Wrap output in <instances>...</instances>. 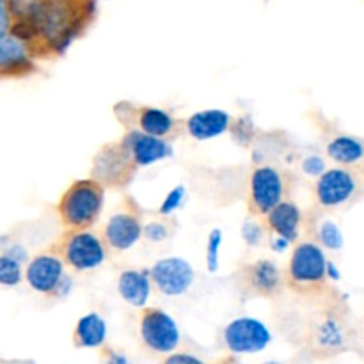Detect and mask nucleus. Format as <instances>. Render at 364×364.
<instances>
[{
    "instance_id": "4",
    "label": "nucleus",
    "mask_w": 364,
    "mask_h": 364,
    "mask_svg": "<svg viewBox=\"0 0 364 364\" xmlns=\"http://www.w3.org/2000/svg\"><path fill=\"white\" fill-rule=\"evenodd\" d=\"M25 281L38 294L64 299L73 288V279L66 274V263L53 251L34 256L25 269Z\"/></svg>"
},
{
    "instance_id": "24",
    "label": "nucleus",
    "mask_w": 364,
    "mask_h": 364,
    "mask_svg": "<svg viewBox=\"0 0 364 364\" xmlns=\"http://www.w3.org/2000/svg\"><path fill=\"white\" fill-rule=\"evenodd\" d=\"M320 240L326 245L327 249H340L343 244V238H341V231L338 230V226L334 223H323L320 228Z\"/></svg>"
},
{
    "instance_id": "12",
    "label": "nucleus",
    "mask_w": 364,
    "mask_h": 364,
    "mask_svg": "<svg viewBox=\"0 0 364 364\" xmlns=\"http://www.w3.org/2000/svg\"><path fill=\"white\" fill-rule=\"evenodd\" d=\"M142 237L141 213L135 208L121 210L107 220L103 228V242L112 251L121 252L134 247Z\"/></svg>"
},
{
    "instance_id": "17",
    "label": "nucleus",
    "mask_w": 364,
    "mask_h": 364,
    "mask_svg": "<svg viewBox=\"0 0 364 364\" xmlns=\"http://www.w3.org/2000/svg\"><path fill=\"white\" fill-rule=\"evenodd\" d=\"M244 279L255 294L272 297L281 290L283 276L272 259H258L244 270Z\"/></svg>"
},
{
    "instance_id": "31",
    "label": "nucleus",
    "mask_w": 364,
    "mask_h": 364,
    "mask_svg": "<svg viewBox=\"0 0 364 364\" xmlns=\"http://www.w3.org/2000/svg\"><path fill=\"white\" fill-rule=\"evenodd\" d=\"M288 245H291L290 242L287 240V238H281V237H276L274 235L272 238H270V247H272V251H277V252H283L284 249L288 247Z\"/></svg>"
},
{
    "instance_id": "30",
    "label": "nucleus",
    "mask_w": 364,
    "mask_h": 364,
    "mask_svg": "<svg viewBox=\"0 0 364 364\" xmlns=\"http://www.w3.org/2000/svg\"><path fill=\"white\" fill-rule=\"evenodd\" d=\"M9 25H11V16H9V11H7V4L6 0H0V36L4 32L9 31Z\"/></svg>"
},
{
    "instance_id": "29",
    "label": "nucleus",
    "mask_w": 364,
    "mask_h": 364,
    "mask_svg": "<svg viewBox=\"0 0 364 364\" xmlns=\"http://www.w3.org/2000/svg\"><path fill=\"white\" fill-rule=\"evenodd\" d=\"M166 363L174 364V363H181V364H201L203 361L196 355H188V354H173L166 359Z\"/></svg>"
},
{
    "instance_id": "23",
    "label": "nucleus",
    "mask_w": 364,
    "mask_h": 364,
    "mask_svg": "<svg viewBox=\"0 0 364 364\" xmlns=\"http://www.w3.org/2000/svg\"><path fill=\"white\" fill-rule=\"evenodd\" d=\"M220 245H223V231L219 228L210 231L208 240H206V267L210 272H215L219 269Z\"/></svg>"
},
{
    "instance_id": "10",
    "label": "nucleus",
    "mask_w": 364,
    "mask_h": 364,
    "mask_svg": "<svg viewBox=\"0 0 364 364\" xmlns=\"http://www.w3.org/2000/svg\"><path fill=\"white\" fill-rule=\"evenodd\" d=\"M114 112L123 124H137V130L155 137L166 139L176 128V119L159 107H135L128 102H121L114 107Z\"/></svg>"
},
{
    "instance_id": "16",
    "label": "nucleus",
    "mask_w": 364,
    "mask_h": 364,
    "mask_svg": "<svg viewBox=\"0 0 364 364\" xmlns=\"http://www.w3.org/2000/svg\"><path fill=\"white\" fill-rule=\"evenodd\" d=\"M187 132L196 141H210L226 134L231 128V116L220 109H208L192 114L187 119Z\"/></svg>"
},
{
    "instance_id": "5",
    "label": "nucleus",
    "mask_w": 364,
    "mask_h": 364,
    "mask_svg": "<svg viewBox=\"0 0 364 364\" xmlns=\"http://www.w3.org/2000/svg\"><path fill=\"white\" fill-rule=\"evenodd\" d=\"M139 167L121 146V142H110L100 148L92 160L91 178L100 181L103 187L124 188L132 180Z\"/></svg>"
},
{
    "instance_id": "22",
    "label": "nucleus",
    "mask_w": 364,
    "mask_h": 364,
    "mask_svg": "<svg viewBox=\"0 0 364 364\" xmlns=\"http://www.w3.org/2000/svg\"><path fill=\"white\" fill-rule=\"evenodd\" d=\"M327 155L341 166H352L364 156V144L352 135H340L327 144Z\"/></svg>"
},
{
    "instance_id": "2",
    "label": "nucleus",
    "mask_w": 364,
    "mask_h": 364,
    "mask_svg": "<svg viewBox=\"0 0 364 364\" xmlns=\"http://www.w3.org/2000/svg\"><path fill=\"white\" fill-rule=\"evenodd\" d=\"M105 201V187L100 181L77 180L63 192L57 215L66 230H89L100 219Z\"/></svg>"
},
{
    "instance_id": "15",
    "label": "nucleus",
    "mask_w": 364,
    "mask_h": 364,
    "mask_svg": "<svg viewBox=\"0 0 364 364\" xmlns=\"http://www.w3.org/2000/svg\"><path fill=\"white\" fill-rule=\"evenodd\" d=\"M38 70L36 59L23 41L9 31L0 36V78H20Z\"/></svg>"
},
{
    "instance_id": "3",
    "label": "nucleus",
    "mask_w": 364,
    "mask_h": 364,
    "mask_svg": "<svg viewBox=\"0 0 364 364\" xmlns=\"http://www.w3.org/2000/svg\"><path fill=\"white\" fill-rule=\"evenodd\" d=\"M107 245L102 237L89 230H66L52 251L75 272H89L107 259Z\"/></svg>"
},
{
    "instance_id": "26",
    "label": "nucleus",
    "mask_w": 364,
    "mask_h": 364,
    "mask_svg": "<svg viewBox=\"0 0 364 364\" xmlns=\"http://www.w3.org/2000/svg\"><path fill=\"white\" fill-rule=\"evenodd\" d=\"M242 237L249 245H258L263 238V228L255 220H247L242 226Z\"/></svg>"
},
{
    "instance_id": "7",
    "label": "nucleus",
    "mask_w": 364,
    "mask_h": 364,
    "mask_svg": "<svg viewBox=\"0 0 364 364\" xmlns=\"http://www.w3.org/2000/svg\"><path fill=\"white\" fill-rule=\"evenodd\" d=\"M272 341L269 327L252 316L235 318L224 327V343L233 354H258Z\"/></svg>"
},
{
    "instance_id": "19",
    "label": "nucleus",
    "mask_w": 364,
    "mask_h": 364,
    "mask_svg": "<svg viewBox=\"0 0 364 364\" xmlns=\"http://www.w3.org/2000/svg\"><path fill=\"white\" fill-rule=\"evenodd\" d=\"M117 291L121 299L134 308H144L151 295V277L149 270L130 269L117 277Z\"/></svg>"
},
{
    "instance_id": "20",
    "label": "nucleus",
    "mask_w": 364,
    "mask_h": 364,
    "mask_svg": "<svg viewBox=\"0 0 364 364\" xmlns=\"http://www.w3.org/2000/svg\"><path fill=\"white\" fill-rule=\"evenodd\" d=\"M107 340V323L98 313L80 316L73 329L75 348H100Z\"/></svg>"
},
{
    "instance_id": "18",
    "label": "nucleus",
    "mask_w": 364,
    "mask_h": 364,
    "mask_svg": "<svg viewBox=\"0 0 364 364\" xmlns=\"http://www.w3.org/2000/svg\"><path fill=\"white\" fill-rule=\"evenodd\" d=\"M265 217L270 233L276 235V237L287 238L290 244L297 240L302 223V213L295 203L281 201Z\"/></svg>"
},
{
    "instance_id": "27",
    "label": "nucleus",
    "mask_w": 364,
    "mask_h": 364,
    "mask_svg": "<svg viewBox=\"0 0 364 364\" xmlns=\"http://www.w3.org/2000/svg\"><path fill=\"white\" fill-rule=\"evenodd\" d=\"M142 235L149 242H162L167 238V228L160 220H155V223H149L146 226H142Z\"/></svg>"
},
{
    "instance_id": "25",
    "label": "nucleus",
    "mask_w": 364,
    "mask_h": 364,
    "mask_svg": "<svg viewBox=\"0 0 364 364\" xmlns=\"http://www.w3.org/2000/svg\"><path fill=\"white\" fill-rule=\"evenodd\" d=\"M183 198H185V187H181V185L174 187L173 191L166 196V199L162 201V205H160V208H159L160 215H169V213H173L174 210L180 208Z\"/></svg>"
},
{
    "instance_id": "11",
    "label": "nucleus",
    "mask_w": 364,
    "mask_h": 364,
    "mask_svg": "<svg viewBox=\"0 0 364 364\" xmlns=\"http://www.w3.org/2000/svg\"><path fill=\"white\" fill-rule=\"evenodd\" d=\"M251 210L256 215L265 217L284 198L283 174L270 166L256 167L249 185Z\"/></svg>"
},
{
    "instance_id": "6",
    "label": "nucleus",
    "mask_w": 364,
    "mask_h": 364,
    "mask_svg": "<svg viewBox=\"0 0 364 364\" xmlns=\"http://www.w3.org/2000/svg\"><path fill=\"white\" fill-rule=\"evenodd\" d=\"M141 340L156 354H171L180 345L181 334L178 323L169 313L159 308H144L141 315Z\"/></svg>"
},
{
    "instance_id": "9",
    "label": "nucleus",
    "mask_w": 364,
    "mask_h": 364,
    "mask_svg": "<svg viewBox=\"0 0 364 364\" xmlns=\"http://www.w3.org/2000/svg\"><path fill=\"white\" fill-rule=\"evenodd\" d=\"M151 284L166 297H180L191 290L194 283V269L178 256L162 258L149 269Z\"/></svg>"
},
{
    "instance_id": "8",
    "label": "nucleus",
    "mask_w": 364,
    "mask_h": 364,
    "mask_svg": "<svg viewBox=\"0 0 364 364\" xmlns=\"http://www.w3.org/2000/svg\"><path fill=\"white\" fill-rule=\"evenodd\" d=\"M288 277L297 288H313L322 284L327 277V259L320 245L313 242L299 244L291 252Z\"/></svg>"
},
{
    "instance_id": "28",
    "label": "nucleus",
    "mask_w": 364,
    "mask_h": 364,
    "mask_svg": "<svg viewBox=\"0 0 364 364\" xmlns=\"http://www.w3.org/2000/svg\"><path fill=\"white\" fill-rule=\"evenodd\" d=\"M302 169H304V173L311 174V176H320L326 171V164H323V160L320 156L311 155L302 162Z\"/></svg>"
},
{
    "instance_id": "21",
    "label": "nucleus",
    "mask_w": 364,
    "mask_h": 364,
    "mask_svg": "<svg viewBox=\"0 0 364 364\" xmlns=\"http://www.w3.org/2000/svg\"><path fill=\"white\" fill-rule=\"evenodd\" d=\"M27 262V249L13 244L0 252V284L16 287L23 279V263Z\"/></svg>"
},
{
    "instance_id": "14",
    "label": "nucleus",
    "mask_w": 364,
    "mask_h": 364,
    "mask_svg": "<svg viewBox=\"0 0 364 364\" xmlns=\"http://www.w3.org/2000/svg\"><path fill=\"white\" fill-rule=\"evenodd\" d=\"M119 142L137 167L151 166V164L167 159L173 153V148L166 139L144 134L137 128L128 130Z\"/></svg>"
},
{
    "instance_id": "13",
    "label": "nucleus",
    "mask_w": 364,
    "mask_h": 364,
    "mask_svg": "<svg viewBox=\"0 0 364 364\" xmlns=\"http://www.w3.org/2000/svg\"><path fill=\"white\" fill-rule=\"evenodd\" d=\"M358 191V180L347 169H329L323 171L316 181L315 194L316 199L326 208H336L350 201L352 196Z\"/></svg>"
},
{
    "instance_id": "1",
    "label": "nucleus",
    "mask_w": 364,
    "mask_h": 364,
    "mask_svg": "<svg viewBox=\"0 0 364 364\" xmlns=\"http://www.w3.org/2000/svg\"><path fill=\"white\" fill-rule=\"evenodd\" d=\"M9 32L36 60L63 55L96 18V0H6Z\"/></svg>"
}]
</instances>
